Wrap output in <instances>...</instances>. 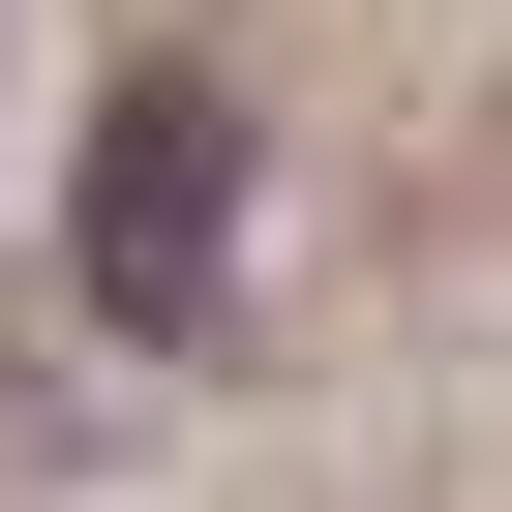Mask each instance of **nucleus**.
<instances>
[{
  "label": "nucleus",
  "instance_id": "1",
  "mask_svg": "<svg viewBox=\"0 0 512 512\" xmlns=\"http://www.w3.org/2000/svg\"><path fill=\"white\" fill-rule=\"evenodd\" d=\"M211 211H241V91H121V121H91V302H121V332L211 302Z\"/></svg>",
  "mask_w": 512,
  "mask_h": 512
}]
</instances>
